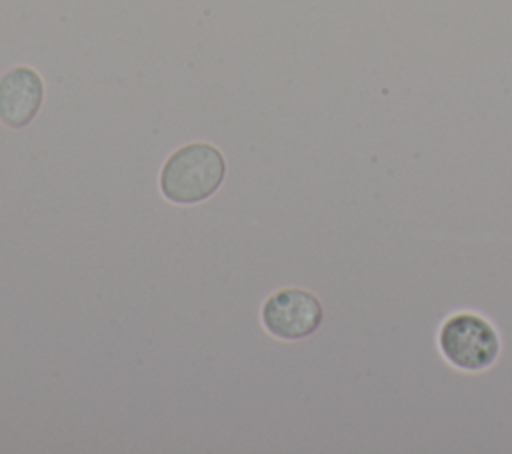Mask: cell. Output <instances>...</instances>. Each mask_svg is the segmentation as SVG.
Instances as JSON below:
<instances>
[{
	"mask_svg": "<svg viewBox=\"0 0 512 454\" xmlns=\"http://www.w3.org/2000/svg\"><path fill=\"white\" fill-rule=\"evenodd\" d=\"M324 320V306L306 288L290 286L270 294L262 304V324L280 340H302L312 336Z\"/></svg>",
	"mask_w": 512,
	"mask_h": 454,
	"instance_id": "cell-3",
	"label": "cell"
},
{
	"mask_svg": "<svg viewBox=\"0 0 512 454\" xmlns=\"http://www.w3.org/2000/svg\"><path fill=\"white\" fill-rule=\"evenodd\" d=\"M226 176L224 154L208 142L174 150L160 170V192L174 204H198L210 198Z\"/></svg>",
	"mask_w": 512,
	"mask_h": 454,
	"instance_id": "cell-1",
	"label": "cell"
},
{
	"mask_svg": "<svg viewBox=\"0 0 512 454\" xmlns=\"http://www.w3.org/2000/svg\"><path fill=\"white\" fill-rule=\"evenodd\" d=\"M44 100V82L30 66H16L0 78V122L24 128L38 114Z\"/></svg>",
	"mask_w": 512,
	"mask_h": 454,
	"instance_id": "cell-4",
	"label": "cell"
},
{
	"mask_svg": "<svg viewBox=\"0 0 512 454\" xmlns=\"http://www.w3.org/2000/svg\"><path fill=\"white\" fill-rule=\"evenodd\" d=\"M436 344L446 364L466 374L492 368L502 350L496 326L484 314L472 310H458L444 318Z\"/></svg>",
	"mask_w": 512,
	"mask_h": 454,
	"instance_id": "cell-2",
	"label": "cell"
}]
</instances>
